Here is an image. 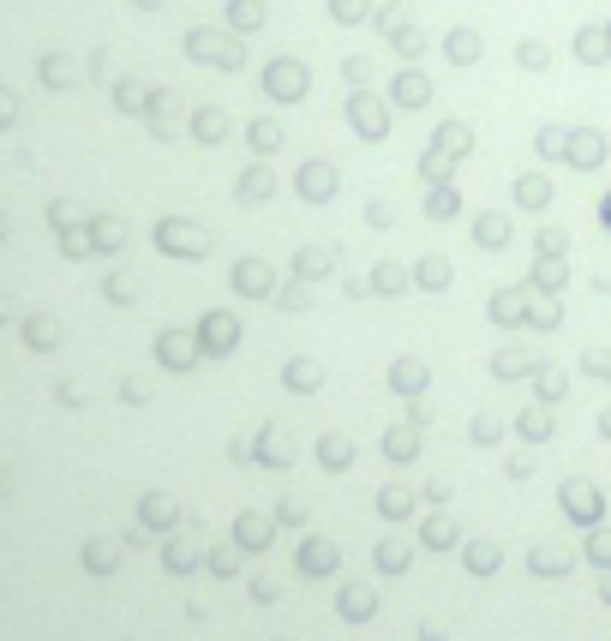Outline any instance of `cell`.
Segmentation results:
<instances>
[{
	"mask_svg": "<svg viewBox=\"0 0 611 641\" xmlns=\"http://www.w3.org/2000/svg\"><path fill=\"white\" fill-rule=\"evenodd\" d=\"M600 222H606V234H611V192L600 198Z\"/></svg>",
	"mask_w": 611,
	"mask_h": 641,
	"instance_id": "43",
	"label": "cell"
},
{
	"mask_svg": "<svg viewBox=\"0 0 611 641\" xmlns=\"http://www.w3.org/2000/svg\"><path fill=\"white\" fill-rule=\"evenodd\" d=\"M564 132H570V126H540V132H534V156H540V162H564Z\"/></svg>",
	"mask_w": 611,
	"mask_h": 641,
	"instance_id": "26",
	"label": "cell"
},
{
	"mask_svg": "<svg viewBox=\"0 0 611 641\" xmlns=\"http://www.w3.org/2000/svg\"><path fill=\"white\" fill-rule=\"evenodd\" d=\"M234 336H240V330H234V318H222V312H216V318H204V342H210L216 354H222V348H234Z\"/></svg>",
	"mask_w": 611,
	"mask_h": 641,
	"instance_id": "29",
	"label": "cell"
},
{
	"mask_svg": "<svg viewBox=\"0 0 611 641\" xmlns=\"http://www.w3.org/2000/svg\"><path fill=\"white\" fill-rule=\"evenodd\" d=\"M402 282H408L402 264H378V270H372V294H402Z\"/></svg>",
	"mask_w": 611,
	"mask_h": 641,
	"instance_id": "31",
	"label": "cell"
},
{
	"mask_svg": "<svg viewBox=\"0 0 611 641\" xmlns=\"http://www.w3.org/2000/svg\"><path fill=\"white\" fill-rule=\"evenodd\" d=\"M222 24L234 36H258L270 24V0H222Z\"/></svg>",
	"mask_w": 611,
	"mask_h": 641,
	"instance_id": "12",
	"label": "cell"
},
{
	"mask_svg": "<svg viewBox=\"0 0 611 641\" xmlns=\"http://www.w3.org/2000/svg\"><path fill=\"white\" fill-rule=\"evenodd\" d=\"M150 90H156V84H144V78H120V84H114V102H120L126 114H144V108H150Z\"/></svg>",
	"mask_w": 611,
	"mask_h": 641,
	"instance_id": "25",
	"label": "cell"
},
{
	"mask_svg": "<svg viewBox=\"0 0 611 641\" xmlns=\"http://www.w3.org/2000/svg\"><path fill=\"white\" fill-rule=\"evenodd\" d=\"M474 240H480L486 252H504V246L516 240V222H510L504 210H480V216H474Z\"/></svg>",
	"mask_w": 611,
	"mask_h": 641,
	"instance_id": "16",
	"label": "cell"
},
{
	"mask_svg": "<svg viewBox=\"0 0 611 641\" xmlns=\"http://www.w3.org/2000/svg\"><path fill=\"white\" fill-rule=\"evenodd\" d=\"M90 234H96V246H102V252H114V246H120V222H114V216H102Z\"/></svg>",
	"mask_w": 611,
	"mask_h": 641,
	"instance_id": "35",
	"label": "cell"
},
{
	"mask_svg": "<svg viewBox=\"0 0 611 641\" xmlns=\"http://www.w3.org/2000/svg\"><path fill=\"white\" fill-rule=\"evenodd\" d=\"M234 198H240L246 210L270 204V198H276V162H246V168H240V180H234Z\"/></svg>",
	"mask_w": 611,
	"mask_h": 641,
	"instance_id": "10",
	"label": "cell"
},
{
	"mask_svg": "<svg viewBox=\"0 0 611 641\" xmlns=\"http://www.w3.org/2000/svg\"><path fill=\"white\" fill-rule=\"evenodd\" d=\"M611 162V138L600 126H570L564 132V168H576V174H600Z\"/></svg>",
	"mask_w": 611,
	"mask_h": 641,
	"instance_id": "4",
	"label": "cell"
},
{
	"mask_svg": "<svg viewBox=\"0 0 611 641\" xmlns=\"http://www.w3.org/2000/svg\"><path fill=\"white\" fill-rule=\"evenodd\" d=\"M132 6H138V12H162L168 0H132Z\"/></svg>",
	"mask_w": 611,
	"mask_h": 641,
	"instance_id": "42",
	"label": "cell"
},
{
	"mask_svg": "<svg viewBox=\"0 0 611 641\" xmlns=\"http://www.w3.org/2000/svg\"><path fill=\"white\" fill-rule=\"evenodd\" d=\"M480 54H486V36L474 24H450L444 30V60L450 66H480Z\"/></svg>",
	"mask_w": 611,
	"mask_h": 641,
	"instance_id": "11",
	"label": "cell"
},
{
	"mask_svg": "<svg viewBox=\"0 0 611 641\" xmlns=\"http://www.w3.org/2000/svg\"><path fill=\"white\" fill-rule=\"evenodd\" d=\"M414 168H420V186H450V180H456V168H462V162H456V156H450V150H438V144H426V150H420V162H414Z\"/></svg>",
	"mask_w": 611,
	"mask_h": 641,
	"instance_id": "18",
	"label": "cell"
},
{
	"mask_svg": "<svg viewBox=\"0 0 611 641\" xmlns=\"http://www.w3.org/2000/svg\"><path fill=\"white\" fill-rule=\"evenodd\" d=\"M270 282H276V276H270L264 258H240V264H234V288H240V294H270Z\"/></svg>",
	"mask_w": 611,
	"mask_h": 641,
	"instance_id": "21",
	"label": "cell"
},
{
	"mask_svg": "<svg viewBox=\"0 0 611 641\" xmlns=\"http://www.w3.org/2000/svg\"><path fill=\"white\" fill-rule=\"evenodd\" d=\"M552 204V180L546 174H516V210H546Z\"/></svg>",
	"mask_w": 611,
	"mask_h": 641,
	"instance_id": "20",
	"label": "cell"
},
{
	"mask_svg": "<svg viewBox=\"0 0 611 641\" xmlns=\"http://www.w3.org/2000/svg\"><path fill=\"white\" fill-rule=\"evenodd\" d=\"M342 114H348V126H354L360 144H390L396 108H390V96H378L372 84H366V90H348V96H342Z\"/></svg>",
	"mask_w": 611,
	"mask_h": 641,
	"instance_id": "2",
	"label": "cell"
},
{
	"mask_svg": "<svg viewBox=\"0 0 611 641\" xmlns=\"http://www.w3.org/2000/svg\"><path fill=\"white\" fill-rule=\"evenodd\" d=\"M570 252V234L564 228H540V258H564Z\"/></svg>",
	"mask_w": 611,
	"mask_h": 641,
	"instance_id": "34",
	"label": "cell"
},
{
	"mask_svg": "<svg viewBox=\"0 0 611 641\" xmlns=\"http://www.w3.org/2000/svg\"><path fill=\"white\" fill-rule=\"evenodd\" d=\"M420 210H426L432 222H450V216H462V192H456V180H450V186H426Z\"/></svg>",
	"mask_w": 611,
	"mask_h": 641,
	"instance_id": "19",
	"label": "cell"
},
{
	"mask_svg": "<svg viewBox=\"0 0 611 641\" xmlns=\"http://www.w3.org/2000/svg\"><path fill=\"white\" fill-rule=\"evenodd\" d=\"M294 270H300V282L336 270V246H300V252H294Z\"/></svg>",
	"mask_w": 611,
	"mask_h": 641,
	"instance_id": "23",
	"label": "cell"
},
{
	"mask_svg": "<svg viewBox=\"0 0 611 641\" xmlns=\"http://www.w3.org/2000/svg\"><path fill=\"white\" fill-rule=\"evenodd\" d=\"M342 84H348V90H366V84H372V54H348V60H342Z\"/></svg>",
	"mask_w": 611,
	"mask_h": 641,
	"instance_id": "28",
	"label": "cell"
},
{
	"mask_svg": "<svg viewBox=\"0 0 611 641\" xmlns=\"http://www.w3.org/2000/svg\"><path fill=\"white\" fill-rule=\"evenodd\" d=\"M384 96H390V108H396V114H420V108H432V102H438V90H432L426 66H396V78L384 84Z\"/></svg>",
	"mask_w": 611,
	"mask_h": 641,
	"instance_id": "5",
	"label": "cell"
},
{
	"mask_svg": "<svg viewBox=\"0 0 611 641\" xmlns=\"http://www.w3.org/2000/svg\"><path fill=\"white\" fill-rule=\"evenodd\" d=\"M180 48H186V60H198L210 72H246V36H234L228 24H192L180 36Z\"/></svg>",
	"mask_w": 611,
	"mask_h": 641,
	"instance_id": "1",
	"label": "cell"
},
{
	"mask_svg": "<svg viewBox=\"0 0 611 641\" xmlns=\"http://www.w3.org/2000/svg\"><path fill=\"white\" fill-rule=\"evenodd\" d=\"M162 360H168V366H186V360H192V342L168 336V342H162Z\"/></svg>",
	"mask_w": 611,
	"mask_h": 641,
	"instance_id": "37",
	"label": "cell"
},
{
	"mask_svg": "<svg viewBox=\"0 0 611 641\" xmlns=\"http://www.w3.org/2000/svg\"><path fill=\"white\" fill-rule=\"evenodd\" d=\"M546 66H552V42L522 36V42H516V72H546Z\"/></svg>",
	"mask_w": 611,
	"mask_h": 641,
	"instance_id": "24",
	"label": "cell"
},
{
	"mask_svg": "<svg viewBox=\"0 0 611 641\" xmlns=\"http://www.w3.org/2000/svg\"><path fill=\"white\" fill-rule=\"evenodd\" d=\"M294 192H300L306 204H330V198L342 192V168L324 162V156H306V162L294 168Z\"/></svg>",
	"mask_w": 611,
	"mask_h": 641,
	"instance_id": "6",
	"label": "cell"
},
{
	"mask_svg": "<svg viewBox=\"0 0 611 641\" xmlns=\"http://www.w3.org/2000/svg\"><path fill=\"white\" fill-rule=\"evenodd\" d=\"M258 90H264L276 108H294V102H306V96H312V66H306L300 54H276V60H264Z\"/></svg>",
	"mask_w": 611,
	"mask_h": 641,
	"instance_id": "3",
	"label": "cell"
},
{
	"mask_svg": "<svg viewBox=\"0 0 611 641\" xmlns=\"http://www.w3.org/2000/svg\"><path fill=\"white\" fill-rule=\"evenodd\" d=\"M186 132H192V144L216 150V144H228V132H234V114H228V108H216V102H198V108L186 114Z\"/></svg>",
	"mask_w": 611,
	"mask_h": 641,
	"instance_id": "9",
	"label": "cell"
},
{
	"mask_svg": "<svg viewBox=\"0 0 611 641\" xmlns=\"http://www.w3.org/2000/svg\"><path fill=\"white\" fill-rule=\"evenodd\" d=\"M42 78H48V84H72V66H66L60 54H48V60H42Z\"/></svg>",
	"mask_w": 611,
	"mask_h": 641,
	"instance_id": "36",
	"label": "cell"
},
{
	"mask_svg": "<svg viewBox=\"0 0 611 641\" xmlns=\"http://www.w3.org/2000/svg\"><path fill=\"white\" fill-rule=\"evenodd\" d=\"M564 276H570V264H564V258H540V270H534V282H540V288H564Z\"/></svg>",
	"mask_w": 611,
	"mask_h": 641,
	"instance_id": "32",
	"label": "cell"
},
{
	"mask_svg": "<svg viewBox=\"0 0 611 641\" xmlns=\"http://www.w3.org/2000/svg\"><path fill=\"white\" fill-rule=\"evenodd\" d=\"M414 282H420V288H444V282H450V264H444V258H420V264H414Z\"/></svg>",
	"mask_w": 611,
	"mask_h": 641,
	"instance_id": "30",
	"label": "cell"
},
{
	"mask_svg": "<svg viewBox=\"0 0 611 641\" xmlns=\"http://www.w3.org/2000/svg\"><path fill=\"white\" fill-rule=\"evenodd\" d=\"M396 24H408V0H378V6H372V30L390 36Z\"/></svg>",
	"mask_w": 611,
	"mask_h": 641,
	"instance_id": "27",
	"label": "cell"
},
{
	"mask_svg": "<svg viewBox=\"0 0 611 641\" xmlns=\"http://www.w3.org/2000/svg\"><path fill=\"white\" fill-rule=\"evenodd\" d=\"M396 384H402V390H420V384H426V366L402 360V366H396Z\"/></svg>",
	"mask_w": 611,
	"mask_h": 641,
	"instance_id": "38",
	"label": "cell"
},
{
	"mask_svg": "<svg viewBox=\"0 0 611 641\" xmlns=\"http://www.w3.org/2000/svg\"><path fill=\"white\" fill-rule=\"evenodd\" d=\"M570 54H576L582 66H611V42H606V24H582V30H576V42H570Z\"/></svg>",
	"mask_w": 611,
	"mask_h": 641,
	"instance_id": "17",
	"label": "cell"
},
{
	"mask_svg": "<svg viewBox=\"0 0 611 641\" xmlns=\"http://www.w3.org/2000/svg\"><path fill=\"white\" fill-rule=\"evenodd\" d=\"M570 510H576V516H594L600 504H594V492H570Z\"/></svg>",
	"mask_w": 611,
	"mask_h": 641,
	"instance_id": "41",
	"label": "cell"
},
{
	"mask_svg": "<svg viewBox=\"0 0 611 641\" xmlns=\"http://www.w3.org/2000/svg\"><path fill=\"white\" fill-rule=\"evenodd\" d=\"M144 120H150V132L156 138H180V108H174V90H150V108H144Z\"/></svg>",
	"mask_w": 611,
	"mask_h": 641,
	"instance_id": "14",
	"label": "cell"
},
{
	"mask_svg": "<svg viewBox=\"0 0 611 641\" xmlns=\"http://www.w3.org/2000/svg\"><path fill=\"white\" fill-rule=\"evenodd\" d=\"M492 318H498V324H516V318H522V294H516V288H504V294L492 300Z\"/></svg>",
	"mask_w": 611,
	"mask_h": 641,
	"instance_id": "33",
	"label": "cell"
},
{
	"mask_svg": "<svg viewBox=\"0 0 611 641\" xmlns=\"http://www.w3.org/2000/svg\"><path fill=\"white\" fill-rule=\"evenodd\" d=\"M432 144H438V150H450L456 162H468V156H474V126H468L462 114H450V120H438Z\"/></svg>",
	"mask_w": 611,
	"mask_h": 641,
	"instance_id": "15",
	"label": "cell"
},
{
	"mask_svg": "<svg viewBox=\"0 0 611 641\" xmlns=\"http://www.w3.org/2000/svg\"><path fill=\"white\" fill-rule=\"evenodd\" d=\"M372 6H378V0H324L330 24H342V30H360V24H372Z\"/></svg>",
	"mask_w": 611,
	"mask_h": 641,
	"instance_id": "22",
	"label": "cell"
},
{
	"mask_svg": "<svg viewBox=\"0 0 611 641\" xmlns=\"http://www.w3.org/2000/svg\"><path fill=\"white\" fill-rule=\"evenodd\" d=\"M600 24H606V42H611V18H600Z\"/></svg>",
	"mask_w": 611,
	"mask_h": 641,
	"instance_id": "44",
	"label": "cell"
},
{
	"mask_svg": "<svg viewBox=\"0 0 611 641\" xmlns=\"http://www.w3.org/2000/svg\"><path fill=\"white\" fill-rule=\"evenodd\" d=\"M384 42H390V54H396L402 66H420V60H426V48H432V36H426V30H420L414 18H408V24H396V30H390Z\"/></svg>",
	"mask_w": 611,
	"mask_h": 641,
	"instance_id": "13",
	"label": "cell"
},
{
	"mask_svg": "<svg viewBox=\"0 0 611 641\" xmlns=\"http://www.w3.org/2000/svg\"><path fill=\"white\" fill-rule=\"evenodd\" d=\"M156 246L174 252V258H204V252H210V234H204L198 222H186V216H162V222H156Z\"/></svg>",
	"mask_w": 611,
	"mask_h": 641,
	"instance_id": "7",
	"label": "cell"
},
{
	"mask_svg": "<svg viewBox=\"0 0 611 641\" xmlns=\"http://www.w3.org/2000/svg\"><path fill=\"white\" fill-rule=\"evenodd\" d=\"M288 384H294V390H312V384H318V366H306V360L288 366Z\"/></svg>",
	"mask_w": 611,
	"mask_h": 641,
	"instance_id": "40",
	"label": "cell"
},
{
	"mask_svg": "<svg viewBox=\"0 0 611 641\" xmlns=\"http://www.w3.org/2000/svg\"><path fill=\"white\" fill-rule=\"evenodd\" d=\"M366 222H372V228H390V222H396V210H390L384 198H372V204H366Z\"/></svg>",
	"mask_w": 611,
	"mask_h": 641,
	"instance_id": "39",
	"label": "cell"
},
{
	"mask_svg": "<svg viewBox=\"0 0 611 641\" xmlns=\"http://www.w3.org/2000/svg\"><path fill=\"white\" fill-rule=\"evenodd\" d=\"M240 138H246L252 162H276V156L288 150V126H282L276 114H258V120H246V126H240Z\"/></svg>",
	"mask_w": 611,
	"mask_h": 641,
	"instance_id": "8",
	"label": "cell"
}]
</instances>
